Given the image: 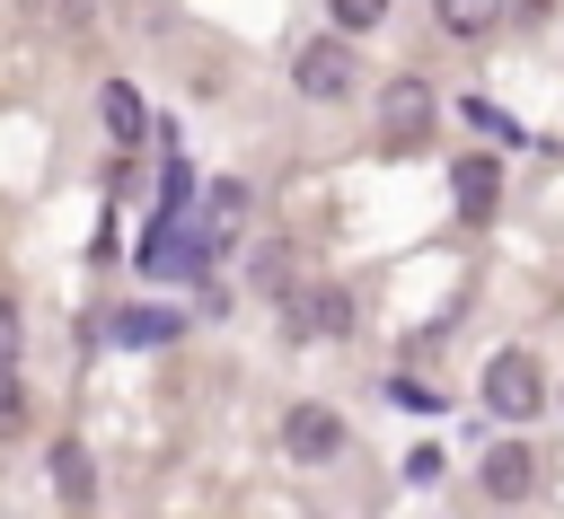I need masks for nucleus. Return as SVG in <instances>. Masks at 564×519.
Wrapping results in <instances>:
<instances>
[{"mask_svg": "<svg viewBox=\"0 0 564 519\" xmlns=\"http://www.w3.org/2000/svg\"><path fill=\"white\" fill-rule=\"evenodd\" d=\"M485 405H494L502 422H529V413L546 405V369H538V352H494V361H485Z\"/></svg>", "mask_w": 564, "mask_h": 519, "instance_id": "f257e3e1", "label": "nucleus"}, {"mask_svg": "<svg viewBox=\"0 0 564 519\" xmlns=\"http://www.w3.org/2000/svg\"><path fill=\"white\" fill-rule=\"evenodd\" d=\"M379 132H388V150H414V141L432 132V88H423L414 70L379 88Z\"/></svg>", "mask_w": 564, "mask_h": 519, "instance_id": "f03ea898", "label": "nucleus"}, {"mask_svg": "<svg viewBox=\"0 0 564 519\" xmlns=\"http://www.w3.org/2000/svg\"><path fill=\"white\" fill-rule=\"evenodd\" d=\"M291 79H300V97H344L352 88V44H300Z\"/></svg>", "mask_w": 564, "mask_h": 519, "instance_id": "7ed1b4c3", "label": "nucleus"}, {"mask_svg": "<svg viewBox=\"0 0 564 519\" xmlns=\"http://www.w3.org/2000/svg\"><path fill=\"white\" fill-rule=\"evenodd\" d=\"M282 449L317 466V457H335V449H344V422H335L326 405H291V413H282Z\"/></svg>", "mask_w": 564, "mask_h": 519, "instance_id": "20e7f679", "label": "nucleus"}, {"mask_svg": "<svg viewBox=\"0 0 564 519\" xmlns=\"http://www.w3.org/2000/svg\"><path fill=\"white\" fill-rule=\"evenodd\" d=\"M449 185H458V220H494V202H502V167L476 150V158H458L449 167Z\"/></svg>", "mask_w": 564, "mask_h": 519, "instance_id": "39448f33", "label": "nucleus"}, {"mask_svg": "<svg viewBox=\"0 0 564 519\" xmlns=\"http://www.w3.org/2000/svg\"><path fill=\"white\" fill-rule=\"evenodd\" d=\"M476 475H485V493H494V501H520V493L538 484V457H529L520 440H502V449H485V466H476Z\"/></svg>", "mask_w": 564, "mask_h": 519, "instance_id": "423d86ee", "label": "nucleus"}, {"mask_svg": "<svg viewBox=\"0 0 564 519\" xmlns=\"http://www.w3.org/2000/svg\"><path fill=\"white\" fill-rule=\"evenodd\" d=\"M291 317H300L308 334H352V299H344V290H326V281H317V290H300V299H291Z\"/></svg>", "mask_w": 564, "mask_h": 519, "instance_id": "0eeeda50", "label": "nucleus"}, {"mask_svg": "<svg viewBox=\"0 0 564 519\" xmlns=\"http://www.w3.org/2000/svg\"><path fill=\"white\" fill-rule=\"evenodd\" d=\"M106 334H115V343H132V352H141V343H167V334H176V308H115V317H106Z\"/></svg>", "mask_w": 564, "mask_h": 519, "instance_id": "6e6552de", "label": "nucleus"}, {"mask_svg": "<svg viewBox=\"0 0 564 519\" xmlns=\"http://www.w3.org/2000/svg\"><path fill=\"white\" fill-rule=\"evenodd\" d=\"M97 106H106V132H115V150H132V141H141V123H150V114H141V88L106 79V97H97Z\"/></svg>", "mask_w": 564, "mask_h": 519, "instance_id": "1a4fd4ad", "label": "nucleus"}, {"mask_svg": "<svg viewBox=\"0 0 564 519\" xmlns=\"http://www.w3.org/2000/svg\"><path fill=\"white\" fill-rule=\"evenodd\" d=\"M238 211H247V185H212V194H203V246H194V255H212V246L238 229Z\"/></svg>", "mask_w": 564, "mask_h": 519, "instance_id": "9d476101", "label": "nucleus"}, {"mask_svg": "<svg viewBox=\"0 0 564 519\" xmlns=\"http://www.w3.org/2000/svg\"><path fill=\"white\" fill-rule=\"evenodd\" d=\"M44 466H53V493H62V501H70V510H79V501H88V493H97V475H88V449H79V440H62V449H53V457H44Z\"/></svg>", "mask_w": 564, "mask_h": 519, "instance_id": "9b49d317", "label": "nucleus"}, {"mask_svg": "<svg viewBox=\"0 0 564 519\" xmlns=\"http://www.w3.org/2000/svg\"><path fill=\"white\" fill-rule=\"evenodd\" d=\"M494 18H502V0H441V26L449 35H485Z\"/></svg>", "mask_w": 564, "mask_h": 519, "instance_id": "f8f14e48", "label": "nucleus"}, {"mask_svg": "<svg viewBox=\"0 0 564 519\" xmlns=\"http://www.w3.org/2000/svg\"><path fill=\"white\" fill-rule=\"evenodd\" d=\"M256 290H291V246H256Z\"/></svg>", "mask_w": 564, "mask_h": 519, "instance_id": "ddd939ff", "label": "nucleus"}, {"mask_svg": "<svg viewBox=\"0 0 564 519\" xmlns=\"http://www.w3.org/2000/svg\"><path fill=\"white\" fill-rule=\"evenodd\" d=\"M326 9H335V26H352V35H361V26H379V18H388V0H326Z\"/></svg>", "mask_w": 564, "mask_h": 519, "instance_id": "4468645a", "label": "nucleus"}, {"mask_svg": "<svg viewBox=\"0 0 564 519\" xmlns=\"http://www.w3.org/2000/svg\"><path fill=\"white\" fill-rule=\"evenodd\" d=\"M18 413H26V387H18V361L0 352V422H18Z\"/></svg>", "mask_w": 564, "mask_h": 519, "instance_id": "2eb2a0df", "label": "nucleus"}, {"mask_svg": "<svg viewBox=\"0 0 564 519\" xmlns=\"http://www.w3.org/2000/svg\"><path fill=\"white\" fill-rule=\"evenodd\" d=\"M388 405H414V413H432L441 396H432V387H414V378H388Z\"/></svg>", "mask_w": 564, "mask_h": 519, "instance_id": "dca6fc26", "label": "nucleus"}]
</instances>
